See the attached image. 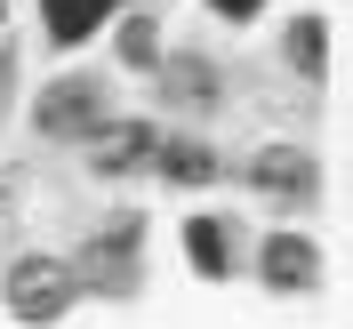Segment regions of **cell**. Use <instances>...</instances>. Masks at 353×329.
<instances>
[{"label":"cell","instance_id":"ba28073f","mask_svg":"<svg viewBox=\"0 0 353 329\" xmlns=\"http://www.w3.org/2000/svg\"><path fill=\"white\" fill-rule=\"evenodd\" d=\"M161 169H169L176 185H209V177H217V161L201 153V145H169V153H161Z\"/></svg>","mask_w":353,"mask_h":329},{"label":"cell","instance_id":"9c48e42d","mask_svg":"<svg viewBox=\"0 0 353 329\" xmlns=\"http://www.w3.org/2000/svg\"><path fill=\"white\" fill-rule=\"evenodd\" d=\"M265 0H217V17H257Z\"/></svg>","mask_w":353,"mask_h":329},{"label":"cell","instance_id":"277c9868","mask_svg":"<svg viewBox=\"0 0 353 329\" xmlns=\"http://www.w3.org/2000/svg\"><path fill=\"white\" fill-rule=\"evenodd\" d=\"M88 145H97V153H88L97 169L121 177V169H137V161L153 153V129H137V121H112V129H105V121H97V129H88Z\"/></svg>","mask_w":353,"mask_h":329},{"label":"cell","instance_id":"5b68a950","mask_svg":"<svg viewBox=\"0 0 353 329\" xmlns=\"http://www.w3.org/2000/svg\"><path fill=\"white\" fill-rule=\"evenodd\" d=\"M313 241H297V233H273V241H265V281L273 289H305L313 281Z\"/></svg>","mask_w":353,"mask_h":329},{"label":"cell","instance_id":"52a82bcc","mask_svg":"<svg viewBox=\"0 0 353 329\" xmlns=\"http://www.w3.org/2000/svg\"><path fill=\"white\" fill-rule=\"evenodd\" d=\"M257 185H273V193H305L313 185V161H297V153H257Z\"/></svg>","mask_w":353,"mask_h":329},{"label":"cell","instance_id":"7a4b0ae2","mask_svg":"<svg viewBox=\"0 0 353 329\" xmlns=\"http://www.w3.org/2000/svg\"><path fill=\"white\" fill-rule=\"evenodd\" d=\"M97 112H105V88L97 81H57L41 97V129L48 137H81V129H97Z\"/></svg>","mask_w":353,"mask_h":329},{"label":"cell","instance_id":"6da1fadb","mask_svg":"<svg viewBox=\"0 0 353 329\" xmlns=\"http://www.w3.org/2000/svg\"><path fill=\"white\" fill-rule=\"evenodd\" d=\"M65 265L57 257H24L17 273H8V306L24 313V321H48V313H65Z\"/></svg>","mask_w":353,"mask_h":329},{"label":"cell","instance_id":"8992f818","mask_svg":"<svg viewBox=\"0 0 353 329\" xmlns=\"http://www.w3.org/2000/svg\"><path fill=\"white\" fill-rule=\"evenodd\" d=\"M185 249H193V265L209 273V281L233 265V249H225V225H217V217H193V225H185Z\"/></svg>","mask_w":353,"mask_h":329},{"label":"cell","instance_id":"3957f363","mask_svg":"<svg viewBox=\"0 0 353 329\" xmlns=\"http://www.w3.org/2000/svg\"><path fill=\"white\" fill-rule=\"evenodd\" d=\"M41 8H48V17H41V24H48V41H57V48H81L88 32H97V24L121 8V0H41Z\"/></svg>","mask_w":353,"mask_h":329}]
</instances>
